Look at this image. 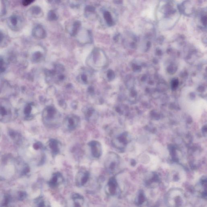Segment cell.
Segmentation results:
<instances>
[{"label": "cell", "instance_id": "cell-1", "mask_svg": "<svg viewBox=\"0 0 207 207\" xmlns=\"http://www.w3.org/2000/svg\"><path fill=\"white\" fill-rule=\"evenodd\" d=\"M181 14L179 4L175 0H160L155 12L157 26L162 30L172 29L178 23Z\"/></svg>", "mask_w": 207, "mask_h": 207}, {"label": "cell", "instance_id": "cell-2", "mask_svg": "<svg viewBox=\"0 0 207 207\" xmlns=\"http://www.w3.org/2000/svg\"><path fill=\"white\" fill-rule=\"evenodd\" d=\"M43 117L45 124L50 128H54L57 126L61 118L55 108L51 106L48 107L45 109Z\"/></svg>", "mask_w": 207, "mask_h": 207}, {"label": "cell", "instance_id": "cell-3", "mask_svg": "<svg viewBox=\"0 0 207 207\" xmlns=\"http://www.w3.org/2000/svg\"><path fill=\"white\" fill-rule=\"evenodd\" d=\"M119 158L115 153L110 152L105 157L104 165L106 171L109 174L115 172L119 165Z\"/></svg>", "mask_w": 207, "mask_h": 207}, {"label": "cell", "instance_id": "cell-4", "mask_svg": "<svg viewBox=\"0 0 207 207\" xmlns=\"http://www.w3.org/2000/svg\"><path fill=\"white\" fill-rule=\"evenodd\" d=\"M24 24V18L19 14H13L7 19L9 26L14 31H17L20 30L22 28Z\"/></svg>", "mask_w": 207, "mask_h": 207}, {"label": "cell", "instance_id": "cell-5", "mask_svg": "<svg viewBox=\"0 0 207 207\" xmlns=\"http://www.w3.org/2000/svg\"><path fill=\"white\" fill-rule=\"evenodd\" d=\"M180 12L185 16H190L195 12L194 3L191 0H185L179 5Z\"/></svg>", "mask_w": 207, "mask_h": 207}, {"label": "cell", "instance_id": "cell-6", "mask_svg": "<svg viewBox=\"0 0 207 207\" xmlns=\"http://www.w3.org/2000/svg\"><path fill=\"white\" fill-rule=\"evenodd\" d=\"M80 123V119L75 115L67 116L63 121V125L67 130L72 131L77 128Z\"/></svg>", "mask_w": 207, "mask_h": 207}, {"label": "cell", "instance_id": "cell-7", "mask_svg": "<svg viewBox=\"0 0 207 207\" xmlns=\"http://www.w3.org/2000/svg\"><path fill=\"white\" fill-rule=\"evenodd\" d=\"M90 174L86 169H81L76 174L75 177V184L78 187L85 185L89 180Z\"/></svg>", "mask_w": 207, "mask_h": 207}, {"label": "cell", "instance_id": "cell-8", "mask_svg": "<svg viewBox=\"0 0 207 207\" xmlns=\"http://www.w3.org/2000/svg\"><path fill=\"white\" fill-rule=\"evenodd\" d=\"M196 20L199 28L201 29L206 30L207 16L206 7L201 9L197 13Z\"/></svg>", "mask_w": 207, "mask_h": 207}, {"label": "cell", "instance_id": "cell-9", "mask_svg": "<svg viewBox=\"0 0 207 207\" xmlns=\"http://www.w3.org/2000/svg\"><path fill=\"white\" fill-rule=\"evenodd\" d=\"M91 154L93 157L99 158L102 154V147L100 142L96 141H92L89 142Z\"/></svg>", "mask_w": 207, "mask_h": 207}, {"label": "cell", "instance_id": "cell-10", "mask_svg": "<svg viewBox=\"0 0 207 207\" xmlns=\"http://www.w3.org/2000/svg\"><path fill=\"white\" fill-rule=\"evenodd\" d=\"M118 185L114 177H111L108 180L106 187V193L110 196L114 195L117 193Z\"/></svg>", "mask_w": 207, "mask_h": 207}, {"label": "cell", "instance_id": "cell-11", "mask_svg": "<svg viewBox=\"0 0 207 207\" xmlns=\"http://www.w3.org/2000/svg\"><path fill=\"white\" fill-rule=\"evenodd\" d=\"M63 181V176L61 173L57 172L52 175L51 179L48 182V185L51 188H56L62 184Z\"/></svg>", "mask_w": 207, "mask_h": 207}, {"label": "cell", "instance_id": "cell-12", "mask_svg": "<svg viewBox=\"0 0 207 207\" xmlns=\"http://www.w3.org/2000/svg\"><path fill=\"white\" fill-rule=\"evenodd\" d=\"M48 145L52 156H56L61 151V144L57 139H50L48 141Z\"/></svg>", "mask_w": 207, "mask_h": 207}, {"label": "cell", "instance_id": "cell-13", "mask_svg": "<svg viewBox=\"0 0 207 207\" xmlns=\"http://www.w3.org/2000/svg\"><path fill=\"white\" fill-rule=\"evenodd\" d=\"M32 35L36 39H44L46 37L47 33L42 26L38 25L35 26L33 29Z\"/></svg>", "mask_w": 207, "mask_h": 207}, {"label": "cell", "instance_id": "cell-14", "mask_svg": "<svg viewBox=\"0 0 207 207\" xmlns=\"http://www.w3.org/2000/svg\"><path fill=\"white\" fill-rule=\"evenodd\" d=\"M71 198L74 202L75 206H82L84 204L85 202L84 198L79 194L73 193L71 195Z\"/></svg>", "mask_w": 207, "mask_h": 207}, {"label": "cell", "instance_id": "cell-15", "mask_svg": "<svg viewBox=\"0 0 207 207\" xmlns=\"http://www.w3.org/2000/svg\"><path fill=\"white\" fill-rule=\"evenodd\" d=\"M103 17L107 26L109 27H111V26H114L115 25V20L110 12L108 11H104Z\"/></svg>", "mask_w": 207, "mask_h": 207}, {"label": "cell", "instance_id": "cell-16", "mask_svg": "<svg viewBox=\"0 0 207 207\" xmlns=\"http://www.w3.org/2000/svg\"><path fill=\"white\" fill-rule=\"evenodd\" d=\"M30 14L33 17H38L41 16L42 10L40 6H34L29 9Z\"/></svg>", "mask_w": 207, "mask_h": 207}, {"label": "cell", "instance_id": "cell-17", "mask_svg": "<svg viewBox=\"0 0 207 207\" xmlns=\"http://www.w3.org/2000/svg\"><path fill=\"white\" fill-rule=\"evenodd\" d=\"M81 26H82V23L79 21H76L74 22L71 30V34H70L73 37L76 36L78 33Z\"/></svg>", "mask_w": 207, "mask_h": 207}, {"label": "cell", "instance_id": "cell-18", "mask_svg": "<svg viewBox=\"0 0 207 207\" xmlns=\"http://www.w3.org/2000/svg\"><path fill=\"white\" fill-rule=\"evenodd\" d=\"M85 119L87 121H90L94 120V115H95V110L94 108H89L86 109L85 111Z\"/></svg>", "mask_w": 207, "mask_h": 207}, {"label": "cell", "instance_id": "cell-19", "mask_svg": "<svg viewBox=\"0 0 207 207\" xmlns=\"http://www.w3.org/2000/svg\"><path fill=\"white\" fill-rule=\"evenodd\" d=\"M85 13L86 17H89L92 16H95L96 13V9L94 6L91 5H87L85 6Z\"/></svg>", "mask_w": 207, "mask_h": 207}, {"label": "cell", "instance_id": "cell-20", "mask_svg": "<svg viewBox=\"0 0 207 207\" xmlns=\"http://www.w3.org/2000/svg\"><path fill=\"white\" fill-rule=\"evenodd\" d=\"M57 14L56 13L55 11L54 10H50L48 13L47 18L50 21H54L57 20L58 19Z\"/></svg>", "mask_w": 207, "mask_h": 207}, {"label": "cell", "instance_id": "cell-21", "mask_svg": "<svg viewBox=\"0 0 207 207\" xmlns=\"http://www.w3.org/2000/svg\"><path fill=\"white\" fill-rule=\"evenodd\" d=\"M43 57V54L40 51H37L32 56V60L35 62H39Z\"/></svg>", "mask_w": 207, "mask_h": 207}, {"label": "cell", "instance_id": "cell-22", "mask_svg": "<svg viewBox=\"0 0 207 207\" xmlns=\"http://www.w3.org/2000/svg\"><path fill=\"white\" fill-rule=\"evenodd\" d=\"M55 71L56 73H61L64 71V68L63 66L61 64H56L54 66V69H53Z\"/></svg>", "mask_w": 207, "mask_h": 207}, {"label": "cell", "instance_id": "cell-23", "mask_svg": "<svg viewBox=\"0 0 207 207\" xmlns=\"http://www.w3.org/2000/svg\"><path fill=\"white\" fill-rule=\"evenodd\" d=\"M32 110V105L31 104H28L25 107L24 112L26 115H30Z\"/></svg>", "mask_w": 207, "mask_h": 207}, {"label": "cell", "instance_id": "cell-24", "mask_svg": "<svg viewBox=\"0 0 207 207\" xmlns=\"http://www.w3.org/2000/svg\"><path fill=\"white\" fill-rule=\"evenodd\" d=\"M5 62L3 58L0 57V72L2 73L5 71Z\"/></svg>", "mask_w": 207, "mask_h": 207}, {"label": "cell", "instance_id": "cell-25", "mask_svg": "<svg viewBox=\"0 0 207 207\" xmlns=\"http://www.w3.org/2000/svg\"><path fill=\"white\" fill-rule=\"evenodd\" d=\"M6 38V35L5 33L2 30H0V45L3 43Z\"/></svg>", "mask_w": 207, "mask_h": 207}, {"label": "cell", "instance_id": "cell-26", "mask_svg": "<svg viewBox=\"0 0 207 207\" xmlns=\"http://www.w3.org/2000/svg\"><path fill=\"white\" fill-rule=\"evenodd\" d=\"M35 0H22V4L24 6H27L33 3Z\"/></svg>", "mask_w": 207, "mask_h": 207}, {"label": "cell", "instance_id": "cell-27", "mask_svg": "<svg viewBox=\"0 0 207 207\" xmlns=\"http://www.w3.org/2000/svg\"><path fill=\"white\" fill-rule=\"evenodd\" d=\"M37 203L39 206L43 207L46 206L45 201L42 198H40L38 199L37 201Z\"/></svg>", "mask_w": 207, "mask_h": 207}, {"label": "cell", "instance_id": "cell-28", "mask_svg": "<svg viewBox=\"0 0 207 207\" xmlns=\"http://www.w3.org/2000/svg\"><path fill=\"white\" fill-rule=\"evenodd\" d=\"M114 73L111 70H109L107 73V77L109 80H112L114 78Z\"/></svg>", "mask_w": 207, "mask_h": 207}, {"label": "cell", "instance_id": "cell-29", "mask_svg": "<svg viewBox=\"0 0 207 207\" xmlns=\"http://www.w3.org/2000/svg\"><path fill=\"white\" fill-rule=\"evenodd\" d=\"M7 113L6 109L5 107L3 106H0V115L2 116H5Z\"/></svg>", "mask_w": 207, "mask_h": 207}, {"label": "cell", "instance_id": "cell-30", "mask_svg": "<svg viewBox=\"0 0 207 207\" xmlns=\"http://www.w3.org/2000/svg\"><path fill=\"white\" fill-rule=\"evenodd\" d=\"M33 146L35 149H39L42 148L43 145L40 142H37V143H35Z\"/></svg>", "mask_w": 207, "mask_h": 207}, {"label": "cell", "instance_id": "cell-31", "mask_svg": "<svg viewBox=\"0 0 207 207\" xmlns=\"http://www.w3.org/2000/svg\"><path fill=\"white\" fill-rule=\"evenodd\" d=\"M81 78L82 82H84V83H85V84L87 83V76L85 74H82V76H81Z\"/></svg>", "mask_w": 207, "mask_h": 207}, {"label": "cell", "instance_id": "cell-32", "mask_svg": "<svg viewBox=\"0 0 207 207\" xmlns=\"http://www.w3.org/2000/svg\"><path fill=\"white\" fill-rule=\"evenodd\" d=\"M60 105L61 107H63V108H64V107H66V104L65 102L63 100H61L60 101Z\"/></svg>", "mask_w": 207, "mask_h": 207}, {"label": "cell", "instance_id": "cell-33", "mask_svg": "<svg viewBox=\"0 0 207 207\" xmlns=\"http://www.w3.org/2000/svg\"><path fill=\"white\" fill-rule=\"evenodd\" d=\"M88 92H89V93L90 94H92V93H94V88L92 87H90L89 88H88Z\"/></svg>", "mask_w": 207, "mask_h": 207}, {"label": "cell", "instance_id": "cell-34", "mask_svg": "<svg viewBox=\"0 0 207 207\" xmlns=\"http://www.w3.org/2000/svg\"><path fill=\"white\" fill-rule=\"evenodd\" d=\"M114 3L117 4H122L123 0H114Z\"/></svg>", "mask_w": 207, "mask_h": 207}, {"label": "cell", "instance_id": "cell-35", "mask_svg": "<svg viewBox=\"0 0 207 207\" xmlns=\"http://www.w3.org/2000/svg\"><path fill=\"white\" fill-rule=\"evenodd\" d=\"M64 78H65V76H64V75H62V74H61L58 76V79L61 81L63 80Z\"/></svg>", "mask_w": 207, "mask_h": 207}, {"label": "cell", "instance_id": "cell-36", "mask_svg": "<svg viewBox=\"0 0 207 207\" xmlns=\"http://www.w3.org/2000/svg\"><path fill=\"white\" fill-rule=\"evenodd\" d=\"M73 105L72 106H73V108H76V107H77V105L76 104V102H73Z\"/></svg>", "mask_w": 207, "mask_h": 207}]
</instances>
